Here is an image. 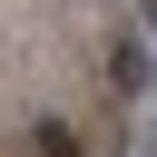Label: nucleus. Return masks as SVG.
Masks as SVG:
<instances>
[{"label":"nucleus","instance_id":"nucleus-1","mask_svg":"<svg viewBox=\"0 0 157 157\" xmlns=\"http://www.w3.org/2000/svg\"><path fill=\"white\" fill-rule=\"evenodd\" d=\"M147 29H157V20H147Z\"/></svg>","mask_w":157,"mask_h":157}]
</instances>
